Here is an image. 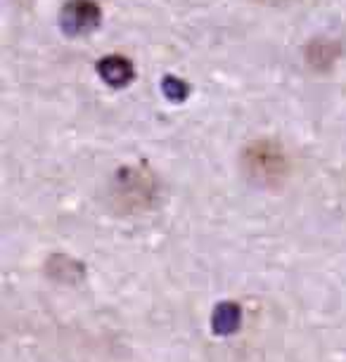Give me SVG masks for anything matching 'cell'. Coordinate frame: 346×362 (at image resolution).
Segmentation results:
<instances>
[{"label":"cell","mask_w":346,"mask_h":362,"mask_svg":"<svg viewBox=\"0 0 346 362\" xmlns=\"http://www.w3.org/2000/svg\"><path fill=\"white\" fill-rule=\"evenodd\" d=\"M244 168L254 175V180H280L287 173V156L275 142L259 140L254 145H249L247 152H244Z\"/></svg>","instance_id":"obj_1"},{"label":"cell","mask_w":346,"mask_h":362,"mask_svg":"<svg viewBox=\"0 0 346 362\" xmlns=\"http://www.w3.org/2000/svg\"><path fill=\"white\" fill-rule=\"evenodd\" d=\"M98 76L110 88H124L133 81V62L124 54H105L98 62Z\"/></svg>","instance_id":"obj_3"},{"label":"cell","mask_w":346,"mask_h":362,"mask_svg":"<svg viewBox=\"0 0 346 362\" xmlns=\"http://www.w3.org/2000/svg\"><path fill=\"white\" fill-rule=\"evenodd\" d=\"M103 12L95 0H69L62 8L59 24L69 36H88L100 26Z\"/></svg>","instance_id":"obj_2"}]
</instances>
